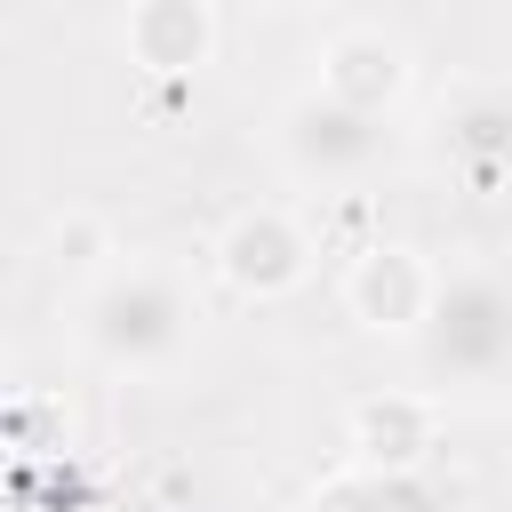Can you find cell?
I'll return each instance as SVG.
<instances>
[{"label":"cell","instance_id":"cell-1","mask_svg":"<svg viewBox=\"0 0 512 512\" xmlns=\"http://www.w3.org/2000/svg\"><path fill=\"white\" fill-rule=\"evenodd\" d=\"M192 328H200V304H192L184 272L160 264V256H128V264H112L104 280H88L72 296V336L112 376L176 368L192 352Z\"/></svg>","mask_w":512,"mask_h":512},{"label":"cell","instance_id":"cell-2","mask_svg":"<svg viewBox=\"0 0 512 512\" xmlns=\"http://www.w3.org/2000/svg\"><path fill=\"white\" fill-rule=\"evenodd\" d=\"M408 344L424 392H512V272L504 264L440 272V296Z\"/></svg>","mask_w":512,"mask_h":512},{"label":"cell","instance_id":"cell-3","mask_svg":"<svg viewBox=\"0 0 512 512\" xmlns=\"http://www.w3.org/2000/svg\"><path fill=\"white\" fill-rule=\"evenodd\" d=\"M272 152H280V168H288L296 184H312V192H352V184H368V176L384 168V120L336 104L328 88H304V96L280 104Z\"/></svg>","mask_w":512,"mask_h":512},{"label":"cell","instance_id":"cell-4","mask_svg":"<svg viewBox=\"0 0 512 512\" xmlns=\"http://www.w3.org/2000/svg\"><path fill=\"white\" fill-rule=\"evenodd\" d=\"M208 256H216V280H224L232 296H248V304H272V296H288V288L312 280V232H304L280 200L240 208V216L216 232Z\"/></svg>","mask_w":512,"mask_h":512},{"label":"cell","instance_id":"cell-5","mask_svg":"<svg viewBox=\"0 0 512 512\" xmlns=\"http://www.w3.org/2000/svg\"><path fill=\"white\" fill-rule=\"evenodd\" d=\"M432 152L472 184H504L512 176V80H456L432 104Z\"/></svg>","mask_w":512,"mask_h":512},{"label":"cell","instance_id":"cell-6","mask_svg":"<svg viewBox=\"0 0 512 512\" xmlns=\"http://www.w3.org/2000/svg\"><path fill=\"white\" fill-rule=\"evenodd\" d=\"M344 312L368 328V336H416L432 296H440V272L424 264V248L408 240H368L352 264H344Z\"/></svg>","mask_w":512,"mask_h":512},{"label":"cell","instance_id":"cell-7","mask_svg":"<svg viewBox=\"0 0 512 512\" xmlns=\"http://www.w3.org/2000/svg\"><path fill=\"white\" fill-rule=\"evenodd\" d=\"M432 448H440V392H368L344 416V464L360 472L408 480L432 464Z\"/></svg>","mask_w":512,"mask_h":512},{"label":"cell","instance_id":"cell-8","mask_svg":"<svg viewBox=\"0 0 512 512\" xmlns=\"http://www.w3.org/2000/svg\"><path fill=\"white\" fill-rule=\"evenodd\" d=\"M120 48L152 80H200V64L216 56V8L208 0H128Z\"/></svg>","mask_w":512,"mask_h":512},{"label":"cell","instance_id":"cell-9","mask_svg":"<svg viewBox=\"0 0 512 512\" xmlns=\"http://www.w3.org/2000/svg\"><path fill=\"white\" fill-rule=\"evenodd\" d=\"M408 80H416V64H408V48H400L392 32H376V24H344V32L320 48V80H312V88H328V96L352 104V112L392 120V104L408 96Z\"/></svg>","mask_w":512,"mask_h":512},{"label":"cell","instance_id":"cell-10","mask_svg":"<svg viewBox=\"0 0 512 512\" xmlns=\"http://www.w3.org/2000/svg\"><path fill=\"white\" fill-rule=\"evenodd\" d=\"M48 256H56V264H64V272L88 288V280H104V272H112L104 256H120V248H112L104 216H88V208H64V216L48 224Z\"/></svg>","mask_w":512,"mask_h":512},{"label":"cell","instance_id":"cell-11","mask_svg":"<svg viewBox=\"0 0 512 512\" xmlns=\"http://www.w3.org/2000/svg\"><path fill=\"white\" fill-rule=\"evenodd\" d=\"M296 512H400V480L360 472V464H336L328 480H312V488H304V504H296Z\"/></svg>","mask_w":512,"mask_h":512}]
</instances>
